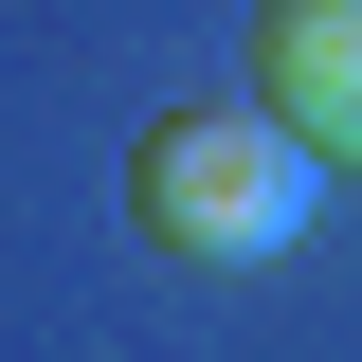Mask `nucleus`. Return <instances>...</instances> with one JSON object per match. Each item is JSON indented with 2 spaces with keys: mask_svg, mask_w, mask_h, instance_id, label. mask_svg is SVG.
Returning <instances> with one entry per match:
<instances>
[{
  "mask_svg": "<svg viewBox=\"0 0 362 362\" xmlns=\"http://www.w3.org/2000/svg\"><path fill=\"white\" fill-rule=\"evenodd\" d=\"M127 218L163 235L181 272H272L290 235L326 218V163L272 127L254 90H235V109H163V127L127 145Z\"/></svg>",
  "mask_w": 362,
  "mask_h": 362,
  "instance_id": "1",
  "label": "nucleus"
},
{
  "mask_svg": "<svg viewBox=\"0 0 362 362\" xmlns=\"http://www.w3.org/2000/svg\"><path fill=\"white\" fill-rule=\"evenodd\" d=\"M254 109L326 181H362V0H254Z\"/></svg>",
  "mask_w": 362,
  "mask_h": 362,
  "instance_id": "2",
  "label": "nucleus"
}]
</instances>
